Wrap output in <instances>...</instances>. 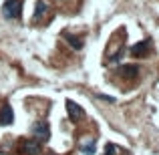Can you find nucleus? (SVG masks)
Listing matches in <instances>:
<instances>
[{"label": "nucleus", "mask_w": 159, "mask_h": 155, "mask_svg": "<svg viewBox=\"0 0 159 155\" xmlns=\"http://www.w3.org/2000/svg\"><path fill=\"white\" fill-rule=\"evenodd\" d=\"M81 151L85 153V155H93L95 153V139L87 137V141H83V143H81Z\"/></svg>", "instance_id": "obj_8"}, {"label": "nucleus", "mask_w": 159, "mask_h": 155, "mask_svg": "<svg viewBox=\"0 0 159 155\" xmlns=\"http://www.w3.org/2000/svg\"><path fill=\"white\" fill-rule=\"evenodd\" d=\"M149 48H151V40L145 39V40L137 43L135 47L131 48V54H133V57H143V54H147V52H149Z\"/></svg>", "instance_id": "obj_5"}, {"label": "nucleus", "mask_w": 159, "mask_h": 155, "mask_svg": "<svg viewBox=\"0 0 159 155\" xmlns=\"http://www.w3.org/2000/svg\"><path fill=\"white\" fill-rule=\"evenodd\" d=\"M44 12H47V2H44V0H39V2H36V12H34V20H39L40 16L44 14Z\"/></svg>", "instance_id": "obj_10"}, {"label": "nucleus", "mask_w": 159, "mask_h": 155, "mask_svg": "<svg viewBox=\"0 0 159 155\" xmlns=\"http://www.w3.org/2000/svg\"><path fill=\"white\" fill-rule=\"evenodd\" d=\"M32 133H34L36 139L47 141L48 137H51V127H48V123H44V121H39V123L32 125Z\"/></svg>", "instance_id": "obj_2"}, {"label": "nucleus", "mask_w": 159, "mask_h": 155, "mask_svg": "<svg viewBox=\"0 0 159 155\" xmlns=\"http://www.w3.org/2000/svg\"><path fill=\"white\" fill-rule=\"evenodd\" d=\"M66 111H69L70 121H81L85 119V111H83L81 105H77L75 101H66Z\"/></svg>", "instance_id": "obj_3"}, {"label": "nucleus", "mask_w": 159, "mask_h": 155, "mask_svg": "<svg viewBox=\"0 0 159 155\" xmlns=\"http://www.w3.org/2000/svg\"><path fill=\"white\" fill-rule=\"evenodd\" d=\"M20 10H22V0H6L2 6V14L8 20L20 18Z\"/></svg>", "instance_id": "obj_1"}, {"label": "nucleus", "mask_w": 159, "mask_h": 155, "mask_svg": "<svg viewBox=\"0 0 159 155\" xmlns=\"http://www.w3.org/2000/svg\"><path fill=\"white\" fill-rule=\"evenodd\" d=\"M115 151H117V147L113 143H107V147H105V155H115Z\"/></svg>", "instance_id": "obj_11"}, {"label": "nucleus", "mask_w": 159, "mask_h": 155, "mask_svg": "<svg viewBox=\"0 0 159 155\" xmlns=\"http://www.w3.org/2000/svg\"><path fill=\"white\" fill-rule=\"evenodd\" d=\"M65 39L69 40V44H70L73 48H77V51H81V48H83V39L73 36V34H69V32H65Z\"/></svg>", "instance_id": "obj_9"}, {"label": "nucleus", "mask_w": 159, "mask_h": 155, "mask_svg": "<svg viewBox=\"0 0 159 155\" xmlns=\"http://www.w3.org/2000/svg\"><path fill=\"white\" fill-rule=\"evenodd\" d=\"M22 153L24 155H40V143L36 139H26L22 143Z\"/></svg>", "instance_id": "obj_4"}, {"label": "nucleus", "mask_w": 159, "mask_h": 155, "mask_svg": "<svg viewBox=\"0 0 159 155\" xmlns=\"http://www.w3.org/2000/svg\"><path fill=\"white\" fill-rule=\"evenodd\" d=\"M14 121V113H12V107L10 105H4L0 109V125H10Z\"/></svg>", "instance_id": "obj_6"}, {"label": "nucleus", "mask_w": 159, "mask_h": 155, "mask_svg": "<svg viewBox=\"0 0 159 155\" xmlns=\"http://www.w3.org/2000/svg\"><path fill=\"white\" fill-rule=\"evenodd\" d=\"M119 75H123V77H127V79H133V77L139 75V66L137 65H123L119 69Z\"/></svg>", "instance_id": "obj_7"}]
</instances>
